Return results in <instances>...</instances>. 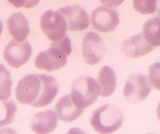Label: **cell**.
Masks as SVG:
<instances>
[{
  "label": "cell",
  "mask_w": 160,
  "mask_h": 134,
  "mask_svg": "<svg viewBox=\"0 0 160 134\" xmlns=\"http://www.w3.org/2000/svg\"><path fill=\"white\" fill-rule=\"evenodd\" d=\"M68 55L55 47L51 46L49 49L40 52L35 58V64L37 68L52 72L63 68L67 64Z\"/></svg>",
  "instance_id": "9"
},
{
  "label": "cell",
  "mask_w": 160,
  "mask_h": 134,
  "mask_svg": "<svg viewBox=\"0 0 160 134\" xmlns=\"http://www.w3.org/2000/svg\"><path fill=\"white\" fill-rule=\"evenodd\" d=\"M82 55L88 65H95L103 59L106 55V47L98 34L93 31L86 34L82 43Z\"/></svg>",
  "instance_id": "6"
},
{
  "label": "cell",
  "mask_w": 160,
  "mask_h": 134,
  "mask_svg": "<svg viewBox=\"0 0 160 134\" xmlns=\"http://www.w3.org/2000/svg\"><path fill=\"white\" fill-rule=\"evenodd\" d=\"M91 21L96 31L105 33L115 31L119 23V17L117 11L101 6L93 11Z\"/></svg>",
  "instance_id": "8"
},
{
  "label": "cell",
  "mask_w": 160,
  "mask_h": 134,
  "mask_svg": "<svg viewBox=\"0 0 160 134\" xmlns=\"http://www.w3.org/2000/svg\"><path fill=\"white\" fill-rule=\"evenodd\" d=\"M121 48L126 56L135 59L149 54L155 49V47L144 39L142 34H137L125 39Z\"/></svg>",
  "instance_id": "11"
},
{
  "label": "cell",
  "mask_w": 160,
  "mask_h": 134,
  "mask_svg": "<svg viewBox=\"0 0 160 134\" xmlns=\"http://www.w3.org/2000/svg\"><path fill=\"white\" fill-rule=\"evenodd\" d=\"M12 79L11 73L0 64V100H9L11 95Z\"/></svg>",
  "instance_id": "18"
},
{
  "label": "cell",
  "mask_w": 160,
  "mask_h": 134,
  "mask_svg": "<svg viewBox=\"0 0 160 134\" xmlns=\"http://www.w3.org/2000/svg\"><path fill=\"white\" fill-rule=\"evenodd\" d=\"M31 54L32 49L28 42L11 40L4 49L3 57L10 66L18 68L29 61Z\"/></svg>",
  "instance_id": "7"
},
{
  "label": "cell",
  "mask_w": 160,
  "mask_h": 134,
  "mask_svg": "<svg viewBox=\"0 0 160 134\" xmlns=\"http://www.w3.org/2000/svg\"><path fill=\"white\" fill-rule=\"evenodd\" d=\"M17 112V106L11 100H0V127L11 124Z\"/></svg>",
  "instance_id": "17"
},
{
  "label": "cell",
  "mask_w": 160,
  "mask_h": 134,
  "mask_svg": "<svg viewBox=\"0 0 160 134\" xmlns=\"http://www.w3.org/2000/svg\"><path fill=\"white\" fill-rule=\"evenodd\" d=\"M158 0H133V8L141 15H151L157 11Z\"/></svg>",
  "instance_id": "19"
},
{
  "label": "cell",
  "mask_w": 160,
  "mask_h": 134,
  "mask_svg": "<svg viewBox=\"0 0 160 134\" xmlns=\"http://www.w3.org/2000/svg\"><path fill=\"white\" fill-rule=\"evenodd\" d=\"M97 82L99 86V95L102 97H109L116 89L117 78L115 72L111 67H102L98 73Z\"/></svg>",
  "instance_id": "15"
},
{
  "label": "cell",
  "mask_w": 160,
  "mask_h": 134,
  "mask_svg": "<svg viewBox=\"0 0 160 134\" xmlns=\"http://www.w3.org/2000/svg\"><path fill=\"white\" fill-rule=\"evenodd\" d=\"M123 123L122 111L115 105L108 104L100 107L93 112L91 125L99 133H113Z\"/></svg>",
  "instance_id": "2"
},
{
  "label": "cell",
  "mask_w": 160,
  "mask_h": 134,
  "mask_svg": "<svg viewBox=\"0 0 160 134\" xmlns=\"http://www.w3.org/2000/svg\"><path fill=\"white\" fill-rule=\"evenodd\" d=\"M58 93L54 77L45 74H28L18 81L15 90L16 99L22 105L35 108L48 106Z\"/></svg>",
  "instance_id": "1"
},
{
  "label": "cell",
  "mask_w": 160,
  "mask_h": 134,
  "mask_svg": "<svg viewBox=\"0 0 160 134\" xmlns=\"http://www.w3.org/2000/svg\"><path fill=\"white\" fill-rule=\"evenodd\" d=\"M63 15L68 25V30L82 31L90 25V18L85 10L78 5L67 6L58 10Z\"/></svg>",
  "instance_id": "10"
},
{
  "label": "cell",
  "mask_w": 160,
  "mask_h": 134,
  "mask_svg": "<svg viewBox=\"0 0 160 134\" xmlns=\"http://www.w3.org/2000/svg\"><path fill=\"white\" fill-rule=\"evenodd\" d=\"M125 0H100L101 3L108 8H117L120 6Z\"/></svg>",
  "instance_id": "21"
},
{
  "label": "cell",
  "mask_w": 160,
  "mask_h": 134,
  "mask_svg": "<svg viewBox=\"0 0 160 134\" xmlns=\"http://www.w3.org/2000/svg\"><path fill=\"white\" fill-rule=\"evenodd\" d=\"M8 28L11 36L18 42H24L30 34L29 22L21 12L13 13L9 17Z\"/></svg>",
  "instance_id": "14"
},
{
  "label": "cell",
  "mask_w": 160,
  "mask_h": 134,
  "mask_svg": "<svg viewBox=\"0 0 160 134\" xmlns=\"http://www.w3.org/2000/svg\"><path fill=\"white\" fill-rule=\"evenodd\" d=\"M2 30H3V24H2V22L0 20V36L2 33Z\"/></svg>",
  "instance_id": "24"
},
{
  "label": "cell",
  "mask_w": 160,
  "mask_h": 134,
  "mask_svg": "<svg viewBox=\"0 0 160 134\" xmlns=\"http://www.w3.org/2000/svg\"><path fill=\"white\" fill-rule=\"evenodd\" d=\"M40 27L42 32L52 42L62 39L68 31L63 15L59 11L48 10L41 16Z\"/></svg>",
  "instance_id": "4"
},
{
  "label": "cell",
  "mask_w": 160,
  "mask_h": 134,
  "mask_svg": "<svg viewBox=\"0 0 160 134\" xmlns=\"http://www.w3.org/2000/svg\"><path fill=\"white\" fill-rule=\"evenodd\" d=\"M159 23L160 19L155 17L145 23L143 26L144 39L155 48L160 45L159 40Z\"/></svg>",
  "instance_id": "16"
},
{
  "label": "cell",
  "mask_w": 160,
  "mask_h": 134,
  "mask_svg": "<svg viewBox=\"0 0 160 134\" xmlns=\"http://www.w3.org/2000/svg\"><path fill=\"white\" fill-rule=\"evenodd\" d=\"M84 108L77 106L71 95H66L59 99L55 105V113L61 121L72 122L78 119L83 112Z\"/></svg>",
  "instance_id": "13"
},
{
  "label": "cell",
  "mask_w": 160,
  "mask_h": 134,
  "mask_svg": "<svg viewBox=\"0 0 160 134\" xmlns=\"http://www.w3.org/2000/svg\"><path fill=\"white\" fill-rule=\"evenodd\" d=\"M40 0H27L26 3L22 8H27V9H30V8H33L36 7L38 3H39Z\"/></svg>",
  "instance_id": "22"
},
{
  "label": "cell",
  "mask_w": 160,
  "mask_h": 134,
  "mask_svg": "<svg viewBox=\"0 0 160 134\" xmlns=\"http://www.w3.org/2000/svg\"><path fill=\"white\" fill-rule=\"evenodd\" d=\"M99 93L96 80L88 75H81L73 83L71 96L77 106L86 108L95 103Z\"/></svg>",
  "instance_id": "3"
},
{
  "label": "cell",
  "mask_w": 160,
  "mask_h": 134,
  "mask_svg": "<svg viewBox=\"0 0 160 134\" xmlns=\"http://www.w3.org/2000/svg\"><path fill=\"white\" fill-rule=\"evenodd\" d=\"M58 125V116L52 110L40 112L33 116L31 128L35 133L47 134L53 132Z\"/></svg>",
  "instance_id": "12"
},
{
  "label": "cell",
  "mask_w": 160,
  "mask_h": 134,
  "mask_svg": "<svg viewBox=\"0 0 160 134\" xmlns=\"http://www.w3.org/2000/svg\"><path fill=\"white\" fill-rule=\"evenodd\" d=\"M151 92V87L148 76L143 74H132L125 84L123 95L132 104L139 103L148 97Z\"/></svg>",
  "instance_id": "5"
},
{
  "label": "cell",
  "mask_w": 160,
  "mask_h": 134,
  "mask_svg": "<svg viewBox=\"0 0 160 134\" xmlns=\"http://www.w3.org/2000/svg\"><path fill=\"white\" fill-rule=\"evenodd\" d=\"M51 46L55 47V48H58V49L62 50L65 52L67 55L69 56L71 53V40H70L68 35H66L62 39H59L58 41H55L51 44Z\"/></svg>",
  "instance_id": "20"
},
{
  "label": "cell",
  "mask_w": 160,
  "mask_h": 134,
  "mask_svg": "<svg viewBox=\"0 0 160 134\" xmlns=\"http://www.w3.org/2000/svg\"><path fill=\"white\" fill-rule=\"evenodd\" d=\"M8 1L10 3L12 4L14 7H15V8H17L23 7L24 4H25L26 2H27V0H8Z\"/></svg>",
  "instance_id": "23"
}]
</instances>
